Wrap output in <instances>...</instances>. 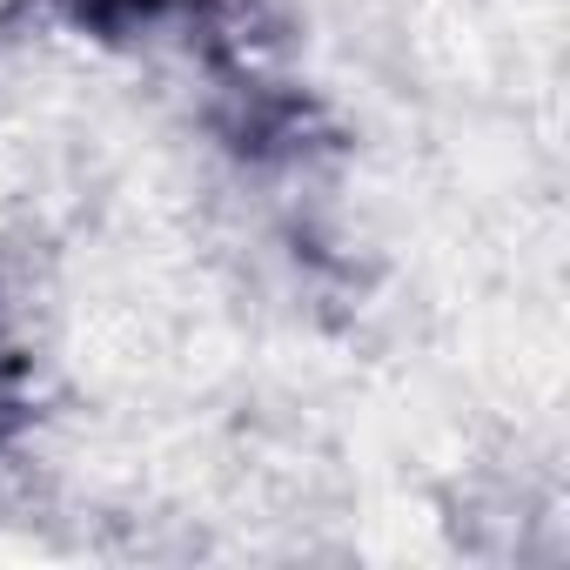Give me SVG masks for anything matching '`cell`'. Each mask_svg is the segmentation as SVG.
Segmentation results:
<instances>
[{
	"label": "cell",
	"instance_id": "1",
	"mask_svg": "<svg viewBox=\"0 0 570 570\" xmlns=\"http://www.w3.org/2000/svg\"><path fill=\"white\" fill-rule=\"evenodd\" d=\"M55 8H68L95 35H121V28H141V21H161L168 8H181V0H55Z\"/></svg>",
	"mask_w": 570,
	"mask_h": 570
}]
</instances>
